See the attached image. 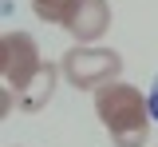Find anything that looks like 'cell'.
Listing matches in <instances>:
<instances>
[{
    "instance_id": "cell-4",
    "label": "cell",
    "mask_w": 158,
    "mask_h": 147,
    "mask_svg": "<svg viewBox=\"0 0 158 147\" xmlns=\"http://www.w3.org/2000/svg\"><path fill=\"white\" fill-rule=\"evenodd\" d=\"M107 28H111V4H107V0H83L79 12H75V20L67 24V32H71L79 44L99 40Z\"/></svg>"
},
{
    "instance_id": "cell-3",
    "label": "cell",
    "mask_w": 158,
    "mask_h": 147,
    "mask_svg": "<svg viewBox=\"0 0 158 147\" xmlns=\"http://www.w3.org/2000/svg\"><path fill=\"white\" fill-rule=\"evenodd\" d=\"M40 68H44V60H40V48L28 32H8L0 40V72H4V84L16 96L36 80Z\"/></svg>"
},
{
    "instance_id": "cell-2",
    "label": "cell",
    "mask_w": 158,
    "mask_h": 147,
    "mask_svg": "<svg viewBox=\"0 0 158 147\" xmlns=\"http://www.w3.org/2000/svg\"><path fill=\"white\" fill-rule=\"evenodd\" d=\"M63 76H67V84H75L79 91H87V87H107L115 84V76L123 72V56L111 52V48H71L67 56H63Z\"/></svg>"
},
{
    "instance_id": "cell-7",
    "label": "cell",
    "mask_w": 158,
    "mask_h": 147,
    "mask_svg": "<svg viewBox=\"0 0 158 147\" xmlns=\"http://www.w3.org/2000/svg\"><path fill=\"white\" fill-rule=\"evenodd\" d=\"M146 100H150V115L158 119V76H154V87H150V96H146Z\"/></svg>"
},
{
    "instance_id": "cell-1",
    "label": "cell",
    "mask_w": 158,
    "mask_h": 147,
    "mask_svg": "<svg viewBox=\"0 0 158 147\" xmlns=\"http://www.w3.org/2000/svg\"><path fill=\"white\" fill-rule=\"evenodd\" d=\"M95 115L111 131L115 147H142L150 135V100L131 84H107L95 91Z\"/></svg>"
},
{
    "instance_id": "cell-6",
    "label": "cell",
    "mask_w": 158,
    "mask_h": 147,
    "mask_svg": "<svg viewBox=\"0 0 158 147\" xmlns=\"http://www.w3.org/2000/svg\"><path fill=\"white\" fill-rule=\"evenodd\" d=\"M79 4H83V0H32V8H36L40 20H48V24H63V28L75 20Z\"/></svg>"
},
{
    "instance_id": "cell-5",
    "label": "cell",
    "mask_w": 158,
    "mask_h": 147,
    "mask_svg": "<svg viewBox=\"0 0 158 147\" xmlns=\"http://www.w3.org/2000/svg\"><path fill=\"white\" fill-rule=\"evenodd\" d=\"M59 72H63V68L44 64V68L36 72V80H32V84L16 96V107H20V111H40V107L52 100V91H56V76H59Z\"/></svg>"
}]
</instances>
